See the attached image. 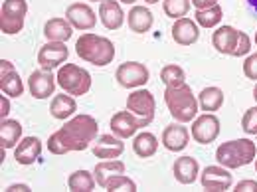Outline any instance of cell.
Returning <instances> with one entry per match:
<instances>
[{
	"mask_svg": "<svg viewBox=\"0 0 257 192\" xmlns=\"http://www.w3.org/2000/svg\"><path fill=\"white\" fill-rule=\"evenodd\" d=\"M99 135V125L91 115H75L62 129L50 135L48 151L52 155H67L85 151L91 143H95Z\"/></svg>",
	"mask_w": 257,
	"mask_h": 192,
	"instance_id": "1",
	"label": "cell"
},
{
	"mask_svg": "<svg viewBox=\"0 0 257 192\" xmlns=\"http://www.w3.org/2000/svg\"><path fill=\"white\" fill-rule=\"evenodd\" d=\"M75 52L83 62L93 64L97 67H105L115 60V44L109 38H103V36L91 32L77 38Z\"/></svg>",
	"mask_w": 257,
	"mask_h": 192,
	"instance_id": "2",
	"label": "cell"
},
{
	"mask_svg": "<svg viewBox=\"0 0 257 192\" xmlns=\"http://www.w3.org/2000/svg\"><path fill=\"white\" fill-rule=\"evenodd\" d=\"M164 103L170 111V115L174 117V121L178 123H190L194 117L198 115L200 103L194 97L192 87L182 83L176 87H166L164 89Z\"/></svg>",
	"mask_w": 257,
	"mask_h": 192,
	"instance_id": "3",
	"label": "cell"
},
{
	"mask_svg": "<svg viewBox=\"0 0 257 192\" xmlns=\"http://www.w3.org/2000/svg\"><path fill=\"white\" fill-rule=\"evenodd\" d=\"M257 157V145L251 139H235L222 143L216 151V160L225 168L233 170L239 166H247Z\"/></svg>",
	"mask_w": 257,
	"mask_h": 192,
	"instance_id": "4",
	"label": "cell"
},
{
	"mask_svg": "<svg viewBox=\"0 0 257 192\" xmlns=\"http://www.w3.org/2000/svg\"><path fill=\"white\" fill-rule=\"evenodd\" d=\"M58 85L69 95H85L91 89V73L75 64H64L58 71Z\"/></svg>",
	"mask_w": 257,
	"mask_h": 192,
	"instance_id": "5",
	"label": "cell"
},
{
	"mask_svg": "<svg viewBox=\"0 0 257 192\" xmlns=\"http://www.w3.org/2000/svg\"><path fill=\"white\" fill-rule=\"evenodd\" d=\"M28 14V2L26 0H4L0 8V30L6 36L22 32L24 20Z\"/></svg>",
	"mask_w": 257,
	"mask_h": 192,
	"instance_id": "6",
	"label": "cell"
},
{
	"mask_svg": "<svg viewBox=\"0 0 257 192\" xmlns=\"http://www.w3.org/2000/svg\"><path fill=\"white\" fill-rule=\"evenodd\" d=\"M127 109L143 121L145 127H149L155 119V111H157V101L155 95L147 89H135L131 95L127 97Z\"/></svg>",
	"mask_w": 257,
	"mask_h": 192,
	"instance_id": "7",
	"label": "cell"
},
{
	"mask_svg": "<svg viewBox=\"0 0 257 192\" xmlns=\"http://www.w3.org/2000/svg\"><path fill=\"white\" fill-rule=\"evenodd\" d=\"M117 81L121 87H127V89H139L143 87L151 73L147 69V65L141 64V62H125L117 67V73H115Z\"/></svg>",
	"mask_w": 257,
	"mask_h": 192,
	"instance_id": "8",
	"label": "cell"
},
{
	"mask_svg": "<svg viewBox=\"0 0 257 192\" xmlns=\"http://www.w3.org/2000/svg\"><path fill=\"white\" fill-rule=\"evenodd\" d=\"M190 135L194 137L196 143L200 145H210L218 139L220 135V119L214 113H204L194 119V125Z\"/></svg>",
	"mask_w": 257,
	"mask_h": 192,
	"instance_id": "9",
	"label": "cell"
},
{
	"mask_svg": "<svg viewBox=\"0 0 257 192\" xmlns=\"http://www.w3.org/2000/svg\"><path fill=\"white\" fill-rule=\"evenodd\" d=\"M200 182L206 190L212 192H224L229 190L233 184V176L229 172V168L225 166H206L200 174Z\"/></svg>",
	"mask_w": 257,
	"mask_h": 192,
	"instance_id": "10",
	"label": "cell"
},
{
	"mask_svg": "<svg viewBox=\"0 0 257 192\" xmlns=\"http://www.w3.org/2000/svg\"><path fill=\"white\" fill-rule=\"evenodd\" d=\"M56 79L58 75L52 73V69H36L28 77V89L34 99H48L56 91Z\"/></svg>",
	"mask_w": 257,
	"mask_h": 192,
	"instance_id": "11",
	"label": "cell"
},
{
	"mask_svg": "<svg viewBox=\"0 0 257 192\" xmlns=\"http://www.w3.org/2000/svg\"><path fill=\"white\" fill-rule=\"evenodd\" d=\"M67 58H69V50H67L65 42H48L38 52V64L44 69L62 67V64L67 62Z\"/></svg>",
	"mask_w": 257,
	"mask_h": 192,
	"instance_id": "12",
	"label": "cell"
},
{
	"mask_svg": "<svg viewBox=\"0 0 257 192\" xmlns=\"http://www.w3.org/2000/svg\"><path fill=\"white\" fill-rule=\"evenodd\" d=\"M65 18L75 30H93L97 24V16L93 8L83 2H73L65 10Z\"/></svg>",
	"mask_w": 257,
	"mask_h": 192,
	"instance_id": "13",
	"label": "cell"
},
{
	"mask_svg": "<svg viewBox=\"0 0 257 192\" xmlns=\"http://www.w3.org/2000/svg\"><path fill=\"white\" fill-rule=\"evenodd\" d=\"M0 89L8 97H20L24 93V83L20 79V73L14 69V64L8 60L0 62Z\"/></svg>",
	"mask_w": 257,
	"mask_h": 192,
	"instance_id": "14",
	"label": "cell"
},
{
	"mask_svg": "<svg viewBox=\"0 0 257 192\" xmlns=\"http://www.w3.org/2000/svg\"><path fill=\"white\" fill-rule=\"evenodd\" d=\"M109 127L113 131V135H117V137H121V139H131V137L137 135L139 129H143L145 125H143V121H141L139 117H135L127 109V111L115 113V115L111 117Z\"/></svg>",
	"mask_w": 257,
	"mask_h": 192,
	"instance_id": "15",
	"label": "cell"
},
{
	"mask_svg": "<svg viewBox=\"0 0 257 192\" xmlns=\"http://www.w3.org/2000/svg\"><path fill=\"white\" fill-rule=\"evenodd\" d=\"M190 141V131L184 127V123H170L168 127L162 131V145L170 151V153H178L184 151L188 147Z\"/></svg>",
	"mask_w": 257,
	"mask_h": 192,
	"instance_id": "16",
	"label": "cell"
},
{
	"mask_svg": "<svg viewBox=\"0 0 257 192\" xmlns=\"http://www.w3.org/2000/svg\"><path fill=\"white\" fill-rule=\"evenodd\" d=\"M125 153V143L117 135H101L95 139L93 145V155L97 159H119Z\"/></svg>",
	"mask_w": 257,
	"mask_h": 192,
	"instance_id": "17",
	"label": "cell"
},
{
	"mask_svg": "<svg viewBox=\"0 0 257 192\" xmlns=\"http://www.w3.org/2000/svg\"><path fill=\"white\" fill-rule=\"evenodd\" d=\"M200 38V28L198 22H194L190 18H178L172 24V40L178 46H192L194 42H198Z\"/></svg>",
	"mask_w": 257,
	"mask_h": 192,
	"instance_id": "18",
	"label": "cell"
},
{
	"mask_svg": "<svg viewBox=\"0 0 257 192\" xmlns=\"http://www.w3.org/2000/svg\"><path fill=\"white\" fill-rule=\"evenodd\" d=\"M237 40H239V30H235L233 26H220L212 34L214 48L224 56H233V52L237 48Z\"/></svg>",
	"mask_w": 257,
	"mask_h": 192,
	"instance_id": "19",
	"label": "cell"
},
{
	"mask_svg": "<svg viewBox=\"0 0 257 192\" xmlns=\"http://www.w3.org/2000/svg\"><path fill=\"white\" fill-rule=\"evenodd\" d=\"M40 155H42V143L38 137H24L20 145L14 147V159L18 164H24V166L34 164L40 159Z\"/></svg>",
	"mask_w": 257,
	"mask_h": 192,
	"instance_id": "20",
	"label": "cell"
},
{
	"mask_svg": "<svg viewBox=\"0 0 257 192\" xmlns=\"http://www.w3.org/2000/svg\"><path fill=\"white\" fill-rule=\"evenodd\" d=\"M99 18L107 30H119L125 22V14L115 0H103L99 4Z\"/></svg>",
	"mask_w": 257,
	"mask_h": 192,
	"instance_id": "21",
	"label": "cell"
},
{
	"mask_svg": "<svg viewBox=\"0 0 257 192\" xmlns=\"http://www.w3.org/2000/svg\"><path fill=\"white\" fill-rule=\"evenodd\" d=\"M127 22L131 32L135 34H145L149 32L155 24V16L147 6H133L131 12L127 14Z\"/></svg>",
	"mask_w": 257,
	"mask_h": 192,
	"instance_id": "22",
	"label": "cell"
},
{
	"mask_svg": "<svg viewBox=\"0 0 257 192\" xmlns=\"http://www.w3.org/2000/svg\"><path fill=\"white\" fill-rule=\"evenodd\" d=\"M172 172L180 184H192L200 174V164L194 157H180V159L174 160Z\"/></svg>",
	"mask_w": 257,
	"mask_h": 192,
	"instance_id": "23",
	"label": "cell"
},
{
	"mask_svg": "<svg viewBox=\"0 0 257 192\" xmlns=\"http://www.w3.org/2000/svg\"><path fill=\"white\" fill-rule=\"evenodd\" d=\"M71 28L73 26L69 24L67 18H52L44 26V36L48 42H67L73 34Z\"/></svg>",
	"mask_w": 257,
	"mask_h": 192,
	"instance_id": "24",
	"label": "cell"
},
{
	"mask_svg": "<svg viewBox=\"0 0 257 192\" xmlns=\"http://www.w3.org/2000/svg\"><path fill=\"white\" fill-rule=\"evenodd\" d=\"M123 172H125V162H121V160H117V159H109V160H103V162H97L95 170H93L97 184H99L101 188H105L107 182H109L113 176L123 174Z\"/></svg>",
	"mask_w": 257,
	"mask_h": 192,
	"instance_id": "25",
	"label": "cell"
},
{
	"mask_svg": "<svg viewBox=\"0 0 257 192\" xmlns=\"http://www.w3.org/2000/svg\"><path fill=\"white\" fill-rule=\"evenodd\" d=\"M77 111V103L73 95L69 93H60L52 99V107H50V113L54 119H60V121H65L69 119L73 113Z\"/></svg>",
	"mask_w": 257,
	"mask_h": 192,
	"instance_id": "26",
	"label": "cell"
},
{
	"mask_svg": "<svg viewBox=\"0 0 257 192\" xmlns=\"http://www.w3.org/2000/svg\"><path fill=\"white\" fill-rule=\"evenodd\" d=\"M133 151H135L137 157L149 159V157L157 155V151H159V139L153 133H147V131L145 133H139L135 137V141H133Z\"/></svg>",
	"mask_w": 257,
	"mask_h": 192,
	"instance_id": "27",
	"label": "cell"
},
{
	"mask_svg": "<svg viewBox=\"0 0 257 192\" xmlns=\"http://www.w3.org/2000/svg\"><path fill=\"white\" fill-rule=\"evenodd\" d=\"M22 137V125L16 119H2L0 123V143L2 149H12Z\"/></svg>",
	"mask_w": 257,
	"mask_h": 192,
	"instance_id": "28",
	"label": "cell"
},
{
	"mask_svg": "<svg viewBox=\"0 0 257 192\" xmlns=\"http://www.w3.org/2000/svg\"><path fill=\"white\" fill-rule=\"evenodd\" d=\"M198 103H200V109L206 111V113H214L218 111L222 105H224V91L220 87H204L198 95Z\"/></svg>",
	"mask_w": 257,
	"mask_h": 192,
	"instance_id": "29",
	"label": "cell"
},
{
	"mask_svg": "<svg viewBox=\"0 0 257 192\" xmlns=\"http://www.w3.org/2000/svg\"><path fill=\"white\" fill-rule=\"evenodd\" d=\"M97 180L89 170H75L67 178V188L73 192H91L95 188Z\"/></svg>",
	"mask_w": 257,
	"mask_h": 192,
	"instance_id": "30",
	"label": "cell"
},
{
	"mask_svg": "<svg viewBox=\"0 0 257 192\" xmlns=\"http://www.w3.org/2000/svg\"><path fill=\"white\" fill-rule=\"evenodd\" d=\"M222 16H224V10L220 4H214L210 8H202V10H196L194 18L198 22V26L202 28H214L222 22Z\"/></svg>",
	"mask_w": 257,
	"mask_h": 192,
	"instance_id": "31",
	"label": "cell"
},
{
	"mask_svg": "<svg viewBox=\"0 0 257 192\" xmlns=\"http://www.w3.org/2000/svg\"><path fill=\"white\" fill-rule=\"evenodd\" d=\"M161 79L166 87H176V85L186 83L184 81L186 79V73H184V69L178 64H168L161 69Z\"/></svg>",
	"mask_w": 257,
	"mask_h": 192,
	"instance_id": "32",
	"label": "cell"
},
{
	"mask_svg": "<svg viewBox=\"0 0 257 192\" xmlns=\"http://www.w3.org/2000/svg\"><path fill=\"white\" fill-rule=\"evenodd\" d=\"M190 4H192V0H164L162 10H164V14L168 18L178 20V18H184L188 14Z\"/></svg>",
	"mask_w": 257,
	"mask_h": 192,
	"instance_id": "33",
	"label": "cell"
},
{
	"mask_svg": "<svg viewBox=\"0 0 257 192\" xmlns=\"http://www.w3.org/2000/svg\"><path fill=\"white\" fill-rule=\"evenodd\" d=\"M105 190L109 192H135L137 190V184H135V180H131L128 176H125V172L123 174H117V176H113L109 182H107V186H105Z\"/></svg>",
	"mask_w": 257,
	"mask_h": 192,
	"instance_id": "34",
	"label": "cell"
},
{
	"mask_svg": "<svg viewBox=\"0 0 257 192\" xmlns=\"http://www.w3.org/2000/svg\"><path fill=\"white\" fill-rule=\"evenodd\" d=\"M241 129L247 135H257V107H249L241 117Z\"/></svg>",
	"mask_w": 257,
	"mask_h": 192,
	"instance_id": "35",
	"label": "cell"
},
{
	"mask_svg": "<svg viewBox=\"0 0 257 192\" xmlns=\"http://www.w3.org/2000/svg\"><path fill=\"white\" fill-rule=\"evenodd\" d=\"M251 50V40L245 32H239V40H237V48L233 52V58H241V56H247Z\"/></svg>",
	"mask_w": 257,
	"mask_h": 192,
	"instance_id": "36",
	"label": "cell"
},
{
	"mask_svg": "<svg viewBox=\"0 0 257 192\" xmlns=\"http://www.w3.org/2000/svg\"><path fill=\"white\" fill-rule=\"evenodd\" d=\"M243 73L247 79H255L257 81V54L247 56V60L243 62Z\"/></svg>",
	"mask_w": 257,
	"mask_h": 192,
	"instance_id": "37",
	"label": "cell"
},
{
	"mask_svg": "<svg viewBox=\"0 0 257 192\" xmlns=\"http://www.w3.org/2000/svg\"><path fill=\"white\" fill-rule=\"evenodd\" d=\"M237 192H257V182L255 180H241L235 184Z\"/></svg>",
	"mask_w": 257,
	"mask_h": 192,
	"instance_id": "38",
	"label": "cell"
},
{
	"mask_svg": "<svg viewBox=\"0 0 257 192\" xmlns=\"http://www.w3.org/2000/svg\"><path fill=\"white\" fill-rule=\"evenodd\" d=\"M8 113H10V101H8V95H2V99H0V117L8 119Z\"/></svg>",
	"mask_w": 257,
	"mask_h": 192,
	"instance_id": "39",
	"label": "cell"
},
{
	"mask_svg": "<svg viewBox=\"0 0 257 192\" xmlns=\"http://www.w3.org/2000/svg\"><path fill=\"white\" fill-rule=\"evenodd\" d=\"M192 4L196 6V10H202V8H210L218 4V0H192Z\"/></svg>",
	"mask_w": 257,
	"mask_h": 192,
	"instance_id": "40",
	"label": "cell"
},
{
	"mask_svg": "<svg viewBox=\"0 0 257 192\" xmlns=\"http://www.w3.org/2000/svg\"><path fill=\"white\" fill-rule=\"evenodd\" d=\"M18 190L26 192V190H30V186H28V184H10V186L6 188V192H18Z\"/></svg>",
	"mask_w": 257,
	"mask_h": 192,
	"instance_id": "41",
	"label": "cell"
},
{
	"mask_svg": "<svg viewBox=\"0 0 257 192\" xmlns=\"http://www.w3.org/2000/svg\"><path fill=\"white\" fill-rule=\"evenodd\" d=\"M247 4H249V8L253 10V14H255L257 18V0H247Z\"/></svg>",
	"mask_w": 257,
	"mask_h": 192,
	"instance_id": "42",
	"label": "cell"
},
{
	"mask_svg": "<svg viewBox=\"0 0 257 192\" xmlns=\"http://www.w3.org/2000/svg\"><path fill=\"white\" fill-rule=\"evenodd\" d=\"M121 2H125V4H135L137 0H121Z\"/></svg>",
	"mask_w": 257,
	"mask_h": 192,
	"instance_id": "43",
	"label": "cell"
},
{
	"mask_svg": "<svg viewBox=\"0 0 257 192\" xmlns=\"http://www.w3.org/2000/svg\"><path fill=\"white\" fill-rule=\"evenodd\" d=\"M145 2H147V4H157L159 0H145Z\"/></svg>",
	"mask_w": 257,
	"mask_h": 192,
	"instance_id": "44",
	"label": "cell"
},
{
	"mask_svg": "<svg viewBox=\"0 0 257 192\" xmlns=\"http://www.w3.org/2000/svg\"><path fill=\"white\" fill-rule=\"evenodd\" d=\"M253 97H255V101H257V85L253 87Z\"/></svg>",
	"mask_w": 257,
	"mask_h": 192,
	"instance_id": "45",
	"label": "cell"
},
{
	"mask_svg": "<svg viewBox=\"0 0 257 192\" xmlns=\"http://www.w3.org/2000/svg\"><path fill=\"white\" fill-rule=\"evenodd\" d=\"M255 170H257V157H255Z\"/></svg>",
	"mask_w": 257,
	"mask_h": 192,
	"instance_id": "46",
	"label": "cell"
},
{
	"mask_svg": "<svg viewBox=\"0 0 257 192\" xmlns=\"http://www.w3.org/2000/svg\"><path fill=\"white\" fill-rule=\"evenodd\" d=\"M91 2H99V0H91ZM101 2H103V0H101Z\"/></svg>",
	"mask_w": 257,
	"mask_h": 192,
	"instance_id": "47",
	"label": "cell"
},
{
	"mask_svg": "<svg viewBox=\"0 0 257 192\" xmlns=\"http://www.w3.org/2000/svg\"><path fill=\"white\" fill-rule=\"evenodd\" d=\"M255 44H257V32H255Z\"/></svg>",
	"mask_w": 257,
	"mask_h": 192,
	"instance_id": "48",
	"label": "cell"
},
{
	"mask_svg": "<svg viewBox=\"0 0 257 192\" xmlns=\"http://www.w3.org/2000/svg\"><path fill=\"white\" fill-rule=\"evenodd\" d=\"M255 137H257V135H255Z\"/></svg>",
	"mask_w": 257,
	"mask_h": 192,
	"instance_id": "49",
	"label": "cell"
}]
</instances>
